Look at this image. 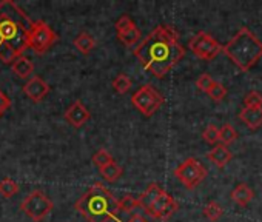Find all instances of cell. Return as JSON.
<instances>
[{
	"label": "cell",
	"mask_w": 262,
	"mask_h": 222,
	"mask_svg": "<svg viewBox=\"0 0 262 222\" xmlns=\"http://www.w3.org/2000/svg\"><path fill=\"white\" fill-rule=\"evenodd\" d=\"M22 211L34 222H42L54 208L53 201L40 190L31 191L20 204Z\"/></svg>",
	"instance_id": "6"
},
{
	"label": "cell",
	"mask_w": 262,
	"mask_h": 222,
	"mask_svg": "<svg viewBox=\"0 0 262 222\" xmlns=\"http://www.w3.org/2000/svg\"><path fill=\"white\" fill-rule=\"evenodd\" d=\"M164 102H165L164 96L153 85H144L131 96V103H133L135 108H138L145 118L153 116L164 105Z\"/></svg>",
	"instance_id": "7"
},
{
	"label": "cell",
	"mask_w": 262,
	"mask_h": 222,
	"mask_svg": "<svg viewBox=\"0 0 262 222\" xmlns=\"http://www.w3.org/2000/svg\"><path fill=\"white\" fill-rule=\"evenodd\" d=\"M253 196H254V193H253V190H251L247 184H239V185H236L234 190L231 191V199H233L237 205H241V207L248 205V204L251 202Z\"/></svg>",
	"instance_id": "17"
},
{
	"label": "cell",
	"mask_w": 262,
	"mask_h": 222,
	"mask_svg": "<svg viewBox=\"0 0 262 222\" xmlns=\"http://www.w3.org/2000/svg\"><path fill=\"white\" fill-rule=\"evenodd\" d=\"M100 174L105 181L108 182H116L122 174H123V168L117 164V162H111L106 167L100 168Z\"/></svg>",
	"instance_id": "20"
},
{
	"label": "cell",
	"mask_w": 262,
	"mask_h": 222,
	"mask_svg": "<svg viewBox=\"0 0 262 222\" xmlns=\"http://www.w3.org/2000/svg\"><path fill=\"white\" fill-rule=\"evenodd\" d=\"M19 190H20L19 184L10 177H5V179L0 181V194H2V197H5V199L13 197L14 194L19 193Z\"/></svg>",
	"instance_id": "21"
},
{
	"label": "cell",
	"mask_w": 262,
	"mask_h": 222,
	"mask_svg": "<svg viewBox=\"0 0 262 222\" xmlns=\"http://www.w3.org/2000/svg\"><path fill=\"white\" fill-rule=\"evenodd\" d=\"M90 118H91V115H90L88 108H86L80 100L73 102V103L68 106V109L65 111V119H67V122H68L71 127H74V128L83 127V125L90 121Z\"/></svg>",
	"instance_id": "11"
},
{
	"label": "cell",
	"mask_w": 262,
	"mask_h": 222,
	"mask_svg": "<svg viewBox=\"0 0 262 222\" xmlns=\"http://www.w3.org/2000/svg\"><path fill=\"white\" fill-rule=\"evenodd\" d=\"M33 20L11 0L0 2V60L13 63L28 48Z\"/></svg>",
	"instance_id": "2"
},
{
	"label": "cell",
	"mask_w": 262,
	"mask_h": 222,
	"mask_svg": "<svg viewBox=\"0 0 262 222\" xmlns=\"http://www.w3.org/2000/svg\"><path fill=\"white\" fill-rule=\"evenodd\" d=\"M239 119L250 130H257L262 127V108H242Z\"/></svg>",
	"instance_id": "14"
},
{
	"label": "cell",
	"mask_w": 262,
	"mask_h": 222,
	"mask_svg": "<svg viewBox=\"0 0 262 222\" xmlns=\"http://www.w3.org/2000/svg\"><path fill=\"white\" fill-rule=\"evenodd\" d=\"M57 40V34L51 30V27L47 22H33L28 34V48H31L37 56H43Z\"/></svg>",
	"instance_id": "5"
},
{
	"label": "cell",
	"mask_w": 262,
	"mask_h": 222,
	"mask_svg": "<svg viewBox=\"0 0 262 222\" xmlns=\"http://www.w3.org/2000/svg\"><path fill=\"white\" fill-rule=\"evenodd\" d=\"M135 25V22L131 20V17L129 16H122L117 22H116V31L117 33H122V31H125V30H128L129 27H133Z\"/></svg>",
	"instance_id": "31"
},
{
	"label": "cell",
	"mask_w": 262,
	"mask_h": 222,
	"mask_svg": "<svg viewBox=\"0 0 262 222\" xmlns=\"http://www.w3.org/2000/svg\"><path fill=\"white\" fill-rule=\"evenodd\" d=\"M208 161H211L217 168H224L233 158L231 151L227 148V145H222V144H216L207 154Z\"/></svg>",
	"instance_id": "13"
},
{
	"label": "cell",
	"mask_w": 262,
	"mask_h": 222,
	"mask_svg": "<svg viewBox=\"0 0 262 222\" xmlns=\"http://www.w3.org/2000/svg\"><path fill=\"white\" fill-rule=\"evenodd\" d=\"M141 37H142V33H141V30L136 25L129 27L128 30H125L122 33H117V39L125 47H133V45H136L141 40Z\"/></svg>",
	"instance_id": "18"
},
{
	"label": "cell",
	"mask_w": 262,
	"mask_h": 222,
	"mask_svg": "<svg viewBox=\"0 0 262 222\" xmlns=\"http://www.w3.org/2000/svg\"><path fill=\"white\" fill-rule=\"evenodd\" d=\"M244 108H262V94L259 91H250L244 97Z\"/></svg>",
	"instance_id": "28"
},
{
	"label": "cell",
	"mask_w": 262,
	"mask_h": 222,
	"mask_svg": "<svg viewBox=\"0 0 262 222\" xmlns=\"http://www.w3.org/2000/svg\"><path fill=\"white\" fill-rule=\"evenodd\" d=\"M133 54L150 74L162 79L184 59L185 48L173 27L159 25L135 48Z\"/></svg>",
	"instance_id": "1"
},
{
	"label": "cell",
	"mask_w": 262,
	"mask_h": 222,
	"mask_svg": "<svg viewBox=\"0 0 262 222\" xmlns=\"http://www.w3.org/2000/svg\"><path fill=\"white\" fill-rule=\"evenodd\" d=\"M222 53L242 71H250L262 57V42L248 30L241 28L222 47Z\"/></svg>",
	"instance_id": "4"
},
{
	"label": "cell",
	"mask_w": 262,
	"mask_h": 222,
	"mask_svg": "<svg viewBox=\"0 0 262 222\" xmlns=\"http://www.w3.org/2000/svg\"><path fill=\"white\" fill-rule=\"evenodd\" d=\"M174 176L185 188L193 190L207 177V168L198 159L188 158L174 170Z\"/></svg>",
	"instance_id": "8"
},
{
	"label": "cell",
	"mask_w": 262,
	"mask_h": 222,
	"mask_svg": "<svg viewBox=\"0 0 262 222\" xmlns=\"http://www.w3.org/2000/svg\"><path fill=\"white\" fill-rule=\"evenodd\" d=\"M116 222H122V220L117 219ZM125 222H148V219L144 214H141V213H131V216Z\"/></svg>",
	"instance_id": "33"
},
{
	"label": "cell",
	"mask_w": 262,
	"mask_h": 222,
	"mask_svg": "<svg viewBox=\"0 0 262 222\" xmlns=\"http://www.w3.org/2000/svg\"><path fill=\"white\" fill-rule=\"evenodd\" d=\"M237 139V131L234 130L233 125L225 124L219 128V142L222 145H230Z\"/></svg>",
	"instance_id": "23"
},
{
	"label": "cell",
	"mask_w": 262,
	"mask_h": 222,
	"mask_svg": "<svg viewBox=\"0 0 262 222\" xmlns=\"http://www.w3.org/2000/svg\"><path fill=\"white\" fill-rule=\"evenodd\" d=\"M188 48L196 57H199L202 60H213L222 51V45L213 36H210L208 33H204V31L194 34L190 39Z\"/></svg>",
	"instance_id": "9"
},
{
	"label": "cell",
	"mask_w": 262,
	"mask_h": 222,
	"mask_svg": "<svg viewBox=\"0 0 262 222\" xmlns=\"http://www.w3.org/2000/svg\"><path fill=\"white\" fill-rule=\"evenodd\" d=\"M111 86H113L119 94H125L126 91H129L131 86H133V82H131V79H129L126 74H117V76L113 79Z\"/></svg>",
	"instance_id": "24"
},
{
	"label": "cell",
	"mask_w": 262,
	"mask_h": 222,
	"mask_svg": "<svg viewBox=\"0 0 262 222\" xmlns=\"http://www.w3.org/2000/svg\"><path fill=\"white\" fill-rule=\"evenodd\" d=\"M13 71H14V74L17 76V77H20V79H28L31 74H33V71H34V63L28 59V57H25V56H20V57H17L14 62H13Z\"/></svg>",
	"instance_id": "16"
},
{
	"label": "cell",
	"mask_w": 262,
	"mask_h": 222,
	"mask_svg": "<svg viewBox=\"0 0 262 222\" xmlns=\"http://www.w3.org/2000/svg\"><path fill=\"white\" fill-rule=\"evenodd\" d=\"M10 108H11V99L0 90V118H2Z\"/></svg>",
	"instance_id": "32"
},
{
	"label": "cell",
	"mask_w": 262,
	"mask_h": 222,
	"mask_svg": "<svg viewBox=\"0 0 262 222\" xmlns=\"http://www.w3.org/2000/svg\"><path fill=\"white\" fill-rule=\"evenodd\" d=\"M111 162H114V159H113V156L105 150V148H100L99 151H96L94 154H93V164L100 170V168H103V167H106L108 164H111Z\"/></svg>",
	"instance_id": "26"
},
{
	"label": "cell",
	"mask_w": 262,
	"mask_h": 222,
	"mask_svg": "<svg viewBox=\"0 0 262 222\" xmlns=\"http://www.w3.org/2000/svg\"><path fill=\"white\" fill-rule=\"evenodd\" d=\"M179 208V204L176 202V199L167 193L165 190L159 194V197L147 208L144 210L147 216L153 217V219H158V220H167L170 219Z\"/></svg>",
	"instance_id": "10"
},
{
	"label": "cell",
	"mask_w": 262,
	"mask_h": 222,
	"mask_svg": "<svg viewBox=\"0 0 262 222\" xmlns=\"http://www.w3.org/2000/svg\"><path fill=\"white\" fill-rule=\"evenodd\" d=\"M207 94L210 96V99H213L214 102H221L225 96H227V88L221 83V82H213V85L210 86V90L207 91Z\"/></svg>",
	"instance_id": "27"
},
{
	"label": "cell",
	"mask_w": 262,
	"mask_h": 222,
	"mask_svg": "<svg viewBox=\"0 0 262 222\" xmlns=\"http://www.w3.org/2000/svg\"><path fill=\"white\" fill-rule=\"evenodd\" d=\"M202 138L207 144L210 145H216L219 144V128L216 125H208L204 133H202Z\"/></svg>",
	"instance_id": "29"
},
{
	"label": "cell",
	"mask_w": 262,
	"mask_h": 222,
	"mask_svg": "<svg viewBox=\"0 0 262 222\" xmlns=\"http://www.w3.org/2000/svg\"><path fill=\"white\" fill-rule=\"evenodd\" d=\"M22 91L28 99H31L33 102L37 103L47 97V94L50 93V85L40 76H33L30 80H27Z\"/></svg>",
	"instance_id": "12"
},
{
	"label": "cell",
	"mask_w": 262,
	"mask_h": 222,
	"mask_svg": "<svg viewBox=\"0 0 262 222\" xmlns=\"http://www.w3.org/2000/svg\"><path fill=\"white\" fill-rule=\"evenodd\" d=\"M73 43H74V47H76L82 54H90V53L94 50V47H96L94 37H93L91 34H88V33H80V34L73 40Z\"/></svg>",
	"instance_id": "19"
},
{
	"label": "cell",
	"mask_w": 262,
	"mask_h": 222,
	"mask_svg": "<svg viewBox=\"0 0 262 222\" xmlns=\"http://www.w3.org/2000/svg\"><path fill=\"white\" fill-rule=\"evenodd\" d=\"M222 214H224L222 207H221L217 202H214V201L208 202V204L204 207V216H205L210 222H216L217 219L222 217Z\"/></svg>",
	"instance_id": "25"
},
{
	"label": "cell",
	"mask_w": 262,
	"mask_h": 222,
	"mask_svg": "<svg viewBox=\"0 0 262 222\" xmlns=\"http://www.w3.org/2000/svg\"><path fill=\"white\" fill-rule=\"evenodd\" d=\"M117 204H119V210L123 211V213H136V210L139 208V204H138V197H135L133 194H125L123 197L117 199Z\"/></svg>",
	"instance_id": "22"
},
{
	"label": "cell",
	"mask_w": 262,
	"mask_h": 222,
	"mask_svg": "<svg viewBox=\"0 0 262 222\" xmlns=\"http://www.w3.org/2000/svg\"><path fill=\"white\" fill-rule=\"evenodd\" d=\"M74 208L88 220V222H110L111 219L117 220L119 204L114 194L103 187V184H93L74 204Z\"/></svg>",
	"instance_id": "3"
},
{
	"label": "cell",
	"mask_w": 262,
	"mask_h": 222,
	"mask_svg": "<svg viewBox=\"0 0 262 222\" xmlns=\"http://www.w3.org/2000/svg\"><path fill=\"white\" fill-rule=\"evenodd\" d=\"M213 77L210 76V74H207V73H204L198 80H196V86L202 91V93H207L208 90H210V86L213 85Z\"/></svg>",
	"instance_id": "30"
},
{
	"label": "cell",
	"mask_w": 262,
	"mask_h": 222,
	"mask_svg": "<svg viewBox=\"0 0 262 222\" xmlns=\"http://www.w3.org/2000/svg\"><path fill=\"white\" fill-rule=\"evenodd\" d=\"M164 190L161 188V185L159 184H156V182H151L139 196H138V204H139V208H144V210H147L158 197H159V194L162 193Z\"/></svg>",
	"instance_id": "15"
}]
</instances>
